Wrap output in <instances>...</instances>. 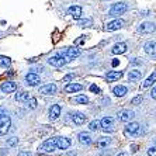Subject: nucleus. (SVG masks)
<instances>
[{
    "instance_id": "obj_1",
    "label": "nucleus",
    "mask_w": 156,
    "mask_h": 156,
    "mask_svg": "<svg viewBox=\"0 0 156 156\" xmlns=\"http://www.w3.org/2000/svg\"><path fill=\"white\" fill-rule=\"evenodd\" d=\"M55 149H58V142H56V138L47 139V141L40 146V151L41 152H44V153H52Z\"/></svg>"
},
{
    "instance_id": "obj_2",
    "label": "nucleus",
    "mask_w": 156,
    "mask_h": 156,
    "mask_svg": "<svg viewBox=\"0 0 156 156\" xmlns=\"http://www.w3.org/2000/svg\"><path fill=\"white\" fill-rule=\"evenodd\" d=\"M11 125V120L10 117L6 115V114H2L0 115V136H4V135L9 132Z\"/></svg>"
},
{
    "instance_id": "obj_3",
    "label": "nucleus",
    "mask_w": 156,
    "mask_h": 156,
    "mask_svg": "<svg viewBox=\"0 0 156 156\" xmlns=\"http://www.w3.org/2000/svg\"><path fill=\"white\" fill-rule=\"evenodd\" d=\"M70 59L65 58V56H62V55H55V56H51V58L48 59V63L52 66H55V68H61V66L66 65V63H69Z\"/></svg>"
},
{
    "instance_id": "obj_4",
    "label": "nucleus",
    "mask_w": 156,
    "mask_h": 156,
    "mask_svg": "<svg viewBox=\"0 0 156 156\" xmlns=\"http://www.w3.org/2000/svg\"><path fill=\"white\" fill-rule=\"evenodd\" d=\"M128 10V6L125 3H115V4H113L111 6V9H110V16H113V17H117V16H121V14H124L125 11Z\"/></svg>"
},
{
    "instance_id": "obj_5",
    "label": "nucleus",
    "mask_w": 156,
    "mask_h": 156,
    "mask_svg": "<svg viewBox=\"0 0 156 156\" xmlns=\"http://www.w3.org/2000/svg\"><path fill=\"white\" fill-rule=\"evenodd\" d=\"M59 55H62V56H65V58L68 59H75L76 56H79L80 55V51L77 49V48H66L65 51H61L59 52Z\"/></svg>"
},
{
    "instance_id": "obj_6",
    "label": "nucleus",
    "mask_w": 156,
    "mask_h": 156,
    "mask_svg": "<svg viewBox=\"0 0 156 156\" xmlns=\"http://www.w3.org/2000/svg\"><path fill=\"white\" fill-rule=\"evenodd\" d=\"M124 132H125L127 136H129V135H136L139 132V124L138 122L128 124L127 127H125V129H124Z\"/></svg>"
},
{
    "instance_id": "obj_7",
    "label": "nucleus",
    "mask_w": 156,
    "mask_h": 156,
    "mask_svg": "<svg viewBox=\"0 0 156 156\" xmlns=\"http://www.w3.org/2000/svg\"><path fill=\"white\" fill-rule=\"evenodd\" d=\"M134 111H131V110H124V111H121L120 114H118V120L121 121V122H129L132 118H134Z\"/></svg>"
},
{
    "instance_id": "obj_8",
    "label": "nucleus",
    "mask_w": 156,
    "mask_h": 156,
    "mask_svg": "<svg viewBox=\"0 0 156 156\" xmlns=\"http://www.w3.org/2000/svg\"><path fill=\"white\" fill-rule=\"evenodd\" d=\"M40 93L41 94H45V96H51L56 93V86L55 84H45V86H41L40 87Z\"/></svg>"
},
{
    "instance_id": "obj_9",
    "label": "nucleus",
    "mask_w": 156,
    "mask_h": 156,
    "mask_svg": "<svg viewBox=\"0 0 156 156\" xmlns=\"http://www.w3.org/2000/svg\"><path fill=\"white\" fill-rule=\"evenodd\" d=\"M138 30L141 31V33H144V34H149V33H153V31H156V26L153 24V23L146 21V23H142L141 27H139Z\"/></svg>"
},
{
    "instance_id": "obj_10",
    "label": "nucleus",
    "mask_w": 156,
    "mask_h": 156,
    "mask_svg": "<svg viewBox=\"0 0 156 156\" xmlns=\"http://www.w3.org/2000/svg\"><path fill=\"white\" fill-rule=\"evenodd\" d=\"M26 82H27L28 86H37V84L41 82V79H40V76H38L37 73H27Z\"/></svg>"
},
{
    "instance_id": "obj_11",
    "label": "nucleus",
    "mask_w": 156,
    "mask_h": 156,
    "mask_svg": "<svg viewBox=\"0 0 156 156\" xmlns=\"http://www.w3.org/2000/svg\"><path fill=\"white\" fill-rule=\"evenodd\" d=\"M0 89H2L3 93H13V91L17 89V84H16L14 82H4V83L0 86Z\"/></svg>"
},
{
    "instance_id": "obj_12",
    "label": "nucleus",
    "mask_w": 156,
    "mask_h": 156,
    "mask_svg": "<svg viewBox=\"0 0 156 156\" xmlns=\"http://www.w3.org/2000/svg\"><path fill=\"white\" fill-rule=\"evenodd\" d=\"M59 115H61V107H59L58 104H54L51 108H49V120L51 121L58 120Z\"/></svg>"
},
{
    "instance_id": "obj_13",
    "label": "nucleus",
    "mask_w": 156,
    "mask_h": 156,
    "mask_svg": "<svg viewBox=\"0 0 156 156\" xmlns=\"http://www.w3.org/2000/svg\"><path fill=\"white\" fill-rule=\"evenodd\" d=\"M122 26H124V21L118 18V20H113V21H110L108 24H107V30H108V31H115V30H120Z\"/></svg>"
},
{
    "instance_id": "obj_14",
    "label": "nucleus",
    "mask_w": 156,
    "mask_h": 156,
    "mask_svg": "<svg viewBox=\"0 0 156 156\" xmlns=\"http://www.w3.org/2000/svg\"><path fill=\"white\" fill-rule=\"evenodd\" d=\"M125 51H127V44L125 42H118V44H115V45L111 48V52H113L114 55L124 54Z\"/></svg>"
},
{
    "instance_id": "obj_15",
    "label": "nucleus",
    "mask_w": 156,
    "mask_h": 156,
    "mask_svg": "<svg viewBox=\"0 0 156 156\" xmlns=\"http://www.w3.org/2000/svg\"><path fill=\"white\" fill-rule=\"evenodd\" d=\"M121 77H122V72H120V70H111V72L107 73L105 79L108 80V82H115V80L121 79Z\"/></svg>"
},
{
    "instance_id": "obj_16",
    "label": "nucleus",
    "mask_w": 156,
    "mask_h": 156,
    "mask_svg": "<svg viewBox=\"0 0 156 156\" xmlns=\"http://www.w3.org/2000/svg\"><path fill=\"white\" fill-rule=\"evenodd\" d=\"M145 52L151 56H156V42L153 41H149L145 44Z\"/></svg>"
},
{
    "instance_id": "obj_17",
    "label": "nucleus",
    "mask_w": 156,
    "mask_h": 156,
    "mask_svg": "<svg viewBox=\"0 0 156 156\" xmlns=\"http://www.w3.org/2000/svg\"><path fill=\"white\" fill-rule=\"evenodd\" d=\"M77 138H79V142L82 145H90L91 144V136L89 132H80Z\"/></svg>"
},
{
    "instance_id": "obj_18",
    "label": "nucleus",
    "mask_w": 156,
    "mask_h": 156,
    "mask_svg": "<svg viewBox=\"0 0 156 156\" xmlns=\"http://www.w3.org/2000/svg\"><path fill=\"white\" fill-rule=\"evenodd\" d=\"M56 142H58V149H68L70 146V139L69 138L58 136V138H56Z\"/></svg>"
},
{
    "instance_id": "obj_19",
    "label": "nucleus",
    "mask_w": 156,
    "mask_h": 156,
    "mask_svg": "<svg viewBox=\"0 0 156 156\" xmlns=\"http://www.w3.org/2000/svg\"><path fill=\"white\" fill-rule=\"evenodd\" d=\"M68 13H69L73 18H80V16H82V7H80V6H70Z\"/></svg>"
},
{
    "instance_id": "obj_20",
    "label": "nucleus",
    "mask_w": 156,
    "mask_h": 156,
    "mask_svg": "<svg viewBox=\"0 0 156 156\" xmlns=\"http://www.w3.org/2000/svg\"><path fill=\"white\" fill-rule=\"evenodd\" d=\"M100 122H101L103 129H104V131H108V129H111V127H113L114 120L111 118V117H104V118H103Z\"/></svg>"
},
{
    "instance_id": "obj_21",
    "label": "nucleus",
    "mask_w": 156,
    "mask_h": 156,
    "mask_svg": "<svg viewBox=\"0 0 156 156\" xmlns=\"http://www.w3.org/2000/svg\"><path fill=\"white\" fill-rule=\"evenodd\" d=\"M82 89H83V87L79 83H69V84H66L65 91L66 93H75V91H80Z\"/></svg>"
},
{
    "instance_id": "obj_22",
    "label": "nucleus",
    "mask_w": 156,
    "mask_h": 156,
    "mask_svg": "<svg viewBox=\"0 0 156 156\" xmlns=\"http://www.w3.org/2000/svg\"><path fill=\"white\" fill-rule=\"evenodd\" d=\"M72 120L75 124H77V125H82V124L86 121V115L82 113H73L72 114Z\"/></svg>"
},
{
    "instance_id": "obj_23",
    "label": "nucleus",
    "mask_w": 156,
    "mask_h": 156,
    "mask_svg": "<svg viewBox=\"0 0 156 156\" xmlns=\"http://www.w3.org/2000/svg\"><path fill=\"white\" fill-rule=\"evenodd\" d=\"M127 87L125 86H115L113 89V93L117 96V97H122V96H125V93H127Z\"/></svg>"
},
{
    "instance_id": "obj_24",
    "label": "nucleus",
    "mask_w": 156,
    "mask_h": 156,
    "mask_svg": "<svg viewBox=\"0 0 156 156\" xmlns=\"http://www.w3.org/2000/svg\"><path fill=\"white\" fill-rule=\"evenodd\" d=\"M141 77H142V73L139 72V70H131V72L128 73L129 82H136V80H139Z\"/></svg>"
},
{
    "instance_id": "obj_25",
    "label": "nucleus",
    "mask_w": 156,
    "mask_h": 156,
    "mask_svg": "<svg viewBox=\"0 0 156 156\" xmlns=\"http://www.w3.org/2000/svg\"><path fill=\"white\" fill-rule=\"evenodd\" d=\"M30 98H31L30 94L26 93V91H20V93L16 94V100H17V101H28Z\"/></svg>"
},
{
    "instance_id": "obj_26",
    "label": "nucleus",
    "mask_w": 156,
    "mask_h": 156,
    "mask_svg": "<svg viewBox=\"0 0 156 156\" xmlns=\"http://www.w3.org/2000/svg\"><path fill=\"white\" fill-rule=\"evenodd\" d=\"M156 82V72H153L151 76L148 77V79L144 82V84H142V87H149V86H152L153 83Z\"/></svg>"
},
{
    "instance_id": "obj_27",
    "label": "nucleus",
    "mask_w": 156,
    "mask_h": 156,
    "mask_svg": "<svg viewBox=\"0 0 156 156\" xmlns=\"http://www.w3.org/2000/svg\"><path fill=\"white\" fill-rule=\"evenodd\" d=\"M73 101L77 103V104H87V103H89V98L83 94H79V96H76V97L73 98Z\"/></svg>"
},
{
    "instance_id": "obj_28",
    "label": "nucleus",
    "mask_w": 156,
    "mask_h": 156,
    "mask_svg": "<svg viewBox=\"0 0 156 156\" xmlns=\"http://www.w3.org/2000/svg\"><path fill=\"white\" fill-rule=\"evenodd\" d=\"M11 63V59L7 58V56H0V66L2 68H7V66H10Z\"/></svg>"
},
{
    "instance_id": "obj_29",
    "label": "nucleus",
    "mask_w": 156,
    "mask_h": 156,
    "mask_svg": "<svg viewBox=\"0 0 156 156\" xmlns=\"http://www.w3.org/2000/svg\"><path fill=\"white\" fill-rule=\"evenodd\" d=\"M108 144H110V138H101V139H98L97 146L98 148H105Z\"/></svg>"
},
{
    "instance_id": "obj_30",
    "label": "nucleus",
    "mask_w": 156,
    "mask_h": 156,
    "mask_svg": "<svg viewBox=\"0 0 156 156\" xmlns=\"http://www.w3.org/2000/svg\"><path fill=\"white\" fill-rule=\"evenodd\" d=\"M101 125V122H98V121H91L90 124H89V129L90 131H97L98 129V127Z\"/></svg>"
},
{
    "instance_id": "obj_31",
    "label": "nucleus",
    "mask_w": 156,
    "mask_h": 156,
    "mask_svg": "<svg viewBox=\"0 0 156 156\" xmlns=\"http://www.w3.org/2000/svg\"><path fill=\"white\" fill-rule=\"evenodd\" d=\"M93 21H91L90 18H86V20H82L80 21V27H91Z\"/></svg>"
},
{
    "instance_id": "obj_32",
    "label": "nucleus",
    "mask_w": 156,
    "mask_h": 156,
    "mask_svg": "<svg viewBox=\"0 0 156 156\" xmlns=\"http://www.w3.org/2000/svg\"><path fill=\"white\" fill-rule=\"evenodd\" d=\"M141 101H142V96H138V97H135V98H132V100H131V104L138 105Z\"/></svg>"
},
{
    "instance_id": "obj_33",
    "label": "nucleus",
    "mask_w": 156,
    "mask_h": 156,
    "mask_svg": "<svg viewBox=\"0 0 156 156\" xmlns=\"http://www.w3.org/2000/svg\"><path fill=\"white\" fill-rule=\"evenodd\" d=\"M28 105H30V108H35L37 107V100L34 97H31L28 100Z\"/></svg>"
},
{
    "instance_id": "obj_34",
    "label": "nucleus",
    "mask_w": 156,
    "mask_h": 156,
    "mask_svg": "<svg viewBox=\"0 0 156 156\" xmlns=\"http://www.w3.org/2000/svg\"><path fill=\"white\" fill-rule=\"evenodd\" d=\"M18 142V138H16V136H13V138H10V139H7V144L10 146H14Z\"/></svg>"
},
{
    "instance_id": "obj_35",
    "label": "nucleus",
    "mask_w": 156,
    "mask_h": 156,
    "mask_svg": "<svg viewBox=\"0 0 156 156\" xmlns=\"http://www.w3.org/2000/svg\"><path fill=\"white\" fill-rule=\"evenodd\" d=\"M148 155L149 156H156V146H152V148L148 149Z\"/></svg>"
},
{
    "instance_id": "obj_36",
    "label": "nucleus",
    "mask_w": 156,
    "mask_h": 156,
    "mask_svg": "<svg viewBox=\"0 0 156 156\" xmlns=\"http://www.w3.org/2000/svg\"><path fill=\"white\" fill-rule=\"evenodd\" d=\"M75 79V75L73 73H70V75H66L65 77H63V82H70V80Z\"/></svg>"
},
{
    "instance_id": "obj_37",
    "label": "nucleus",
    "mask_w": 156,
    "mask_h": 156,
    "mask_svg": "<svg viewBox=\"0 0 156 156\" xmlns=\"http://www.w3.org/2000/svg\"><path fill=\"white\" fill-rule=\"evenodd\" d=\"M90 90L93 91V93H98V91H100V89H98L96 84H91V86H90Z\"/></svg>"
},
{
    "instance_id": "obj_38",
    "label": "nucleus",
    "mask_w": 156,
    "mask_h": 156,
    "mask_svg": "<svg viewBox=\"0 0 156 156\" xmlns=\"http://www.w3.org/2000/svg\"><path fill=\"white\" fill-rule=\"evenodd\" d=\"M65 156H77V153L75 152V151H70V152H68Z\"/></svg>"
},
{
    "instance_id": "obj_39",
    "label": "nucleus",
    "mask_w": 156,
    "mask_h": 156,
    "mask_svg": "<svg viewBox=\"0 0 156 156\" xmlns=\"http://www.w3.org/2000/svg\"><path fill=\"white\" fill-rule=\"evenodd\" d=\"M151 96H152V98H155L156 100V87H153V90L151 91Z\"/></svg>"
},
{
    "instance_id": "obj_40",
    "label": "nucleus",
    "mask_w": 156,
    "mask_h": 156,
    "mask_svg": "<svg viewBox=\"0 0 156 156\" xmlns=\"http://www.w3.org/2000/svg\"><path fill=\"white\" fill-rule=\"evenodd\" d=\"M18 156H33L31 153H28V152H20L18 153Z\"/></svg>"
},
{
    "instance_id": "obj_41",
    "label": "nucleus",
    "mask_w": 156,
    "mask_h": 156,
    "mask_svg": "<svg viewBox=\"0 0 156 156\" xmlns=\"http://www.w3.org/2000/svg\"><path fill=\"white\" fill-rule=\"evenodd\" d=\"M136 148H138L136 145H132V146H131V152H136V151H138Z\"/></svg>"
},
{
    "instance_id": "obj_42",
    "label": "nucleus",
    "mask_w": 156,
    "mask_h": 156,
    "mask_svg": "<svg viewBox=\"0 0 156 156\" xmlns=\"http://www.w3.org/2000/svg\"><path fill=\"white\" fill-rule=\"evenodd\" d=\"M118 63H120V62L117 61V59H114V61H113V63H111V65H113L114 68H115V66H118Z\"/></svg>"
},
{
    "instance_id": "obj_43",
    "label": "nucleus",
    "mask_w": 156,
    "mask_h": 156,
    "mask_svg": "<svg viewBox=\"0 0 156 156\" xmlns=\"http://www.w3.org/2000/svg\"><path fill=\"white\" fill-rule=\"evenodd\" d=\"M117 156H129V155H128V153H125V152H121L120 155H117Z\"/></svg>"
},
{
    "instance_id": "obj_44",
    "label": "nucleus",
    "mask_w": 156,
    "mask_h": 156,
    "mask_svg": "<svg viewBox=\"0 0 156 156\" xmlns=\"http://www.w3.org/2000/svg\"><path fill=\"white\" fill-rule=\"evenodd\" d=\"M2 114H3V108H2V107H0V115H2Z\"/></svg>"
},
{
    "instance_id": "obj_45",
    "label": "nucleus",
    "mask_w": 156,
    "mask_h": 156,
    "mask_svg": "<svg viewBox=\"0 0 156 156\" xmlns=\"http://www.w3.org/2000/svg\"><path fill=\"white\" fill-rule=\"evenodd\" d=\"M155 141H156V139H155Z\"/></svg>"
}]
</instances>
